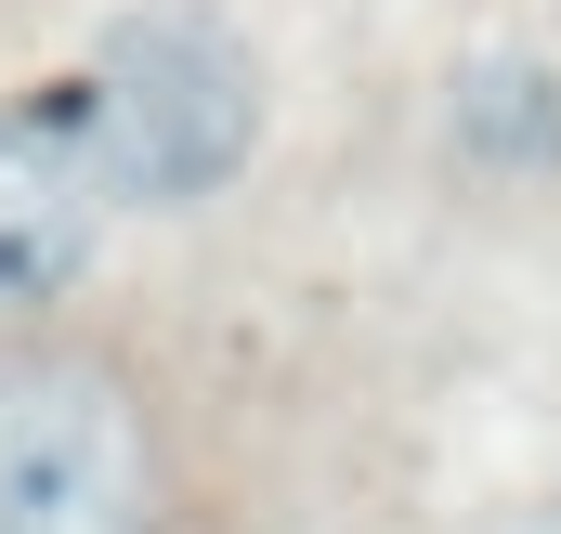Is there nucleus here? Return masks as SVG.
<instances>
[{"instance_id": "1", "label": "nucleus", "mask_w": 561, "mask_h": 534, "mask_svg": "<svg viewBox=\"0 0 561 534\" xmlns=\"http://www.w3.org/2000/svg\"><path fill=\"white\" fill-rule=\"evenodd\" d=\"M79 105H92L118 209H209L262 156V53L209 0H144L92 39Z\"/></svg>"}, {"instance_id": "4", "label": "nucleus", "mask_w": 561, "mask_h": 534, "mask_svg": "<svg viewBox=\"0 0 561 534\" xmlns=\"http://www.w3.org/2000/svg\"><path fill=\"white\" fill-rule=\"evenodd\" d=\"M457 143H470V170H561V66L470 53L457 66Z\"/></svg>"}, {"instance_id": "2", "label": "nucleus", "mask_w": 561, "mask_h": 534, "mask_svg": "<svg viewBox=\"0 0 561 534\" xmlns=\"http://www.w3.org/2000/svg\"><path fill=\"white\" fill-rule=\"evenodd\" d=\"M144 430L92 365H13L0 379V534H131Z\"/></svg>"}, {"instance_id": "3", "label": "nucleus", "mask_w": 561, "mask_h": 534, "mask_svg": "<svg viewBox=\"0 0 561 534\" xmlns=\"http://www.w3.org/2000/svg\"><path fill=\"white\" fill-rule=\"evenodd\" d=\"M105 222H118V183H105L79 79L66 92H13L0 105V313H53L92 274Z\"/></svg>"}]
</instances>
